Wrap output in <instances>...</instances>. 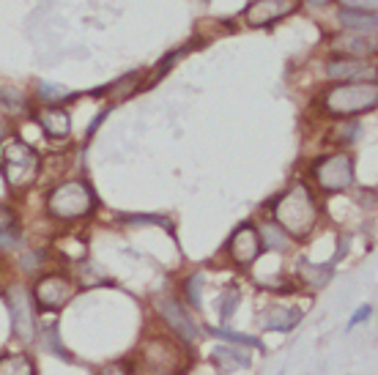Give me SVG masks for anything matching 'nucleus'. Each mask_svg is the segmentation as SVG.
Returning <instances> with one entry per match:
<instances>
[{
  "label": "nucleus",
  "mask_w": 378,
  "mask_h": 375,
  "mask_svg": "<svg viewBox=\"0 0 378 375\" xmlns=\"http://www.w3.org/2000/svg\"><path fill=\"white\" fill-rule=\"evenodd\" d=\"M274 217H277V227L288 230L294 238L310 236V230L315 227V220H318V206H315L310 187L304 181H296L274 203Z\"/></svg>",
  "instance_id": "f257e3e1"
},
{
  "label": "nucleus",
  "mask_w": 378,
  "mask_h": 375,
  "mask_svg": "<svg viewBox=\"0 0 378 375\" xmlns=\"http://www.w3.org/2000/svg\"><path fill=\"white\" fill-rule=\"evenodd\" d=\"M329 115L338 118H354L368 110H376L378 105V88L376 82H345L326 93L324 99Z\"/></svg>",
  "instance_id": "f03ea898"
},
{
  "label": "nucleus",
  "mask_w": 378,
  "mask_h": 375,
  "mask_svg": "<svg viewBox=\"0 0 378 375\" xmlns=\"http://www.w3.org/2000/svg\"><path fill=\"white\" fill-rule=\"evenodd\" d=\"M47 208L55 220H80L96 208V197L82 181H66L55 187L47 197Z\"/></svg>",
  "instance_id": "7ed1b4c3"
},
{
  "label": "nucleus",
  "mask_w": 378,
  "mask_h": 375,
  "mask_svg": "<svg viewBox=\"0 0 378 375\" xmlns=\"http://www.w3.org/2000/svg\"><path fill=\"white\" fill-rule=\"evenodd\" d=\"M0 167L11 187H25L33 181L38 167V156L22 140H8L0 146Z\"/></svg>",
  "instance_id": "20e7f679"
},
{
  "label": "nucleus",
  "mask_w": 378,
  "mask_h": 375,
  "mask_svg": "<svg viewBox=\"0 0 378 375\" xmlns=\"http://www.w3.org/2000/svg\"><path fill=\"white\" fill-rule=\"evenodd\" d=\"M312 178H318V184L326 192H340V189L354 184V159L348 153H332V156H321L312 164Z\"/></svg>",
  "instance_id": "39448f33"
},
{
  "label": "nucleus",
  "mask_w": 378,
  "mask_h": 375,
  "mask_svg": "<svg viewBox=\"0 0 378 375\" xmlns=\"http://www.w3.org/2000/svg\"><path fill=\"white\" fill-rule=\"evenodd\" d=\"M156 309H159L162 321H165V323H167L179 337L184 339V342H195V339L200 337V329H197L195 318L189 315V309L179 299H173V296H162V299L156 301Z\"/></svg>",
  "instance_id": "423d86ee"
},
{
  "label": "nucleus",
  "mask_w": 378,
  "mask_h": 375,
  "mask_svg": "<svg viewBox=\"0 0 378 375\" xmlns=\"http://www.w3.org/2000/svg\"><path fill=\"white\" fill-rule=\"evenodd\" d=\"M176 351L167 339H153L151 345L143 351L137 367H135V375H176Z\"/></svg>",
  "instance_id": "0eeeda50"
},
{
  "label": "nucleus",
  "mask_w": 378,
  "mask_h": 375,
  "mask_svg": "<svg viewBox=\"0 0 378 375\" xmlns=\"http://www.w3.org/2000/svg\"><path fill=\"white\" fill-rule=\"evenodd\" d=\"M77 293L75 282L63 274H47L36 282V301L44 309H61Z\"/></svg>",
  "instance_id": "6e6552de"
},
{
  "label": "nucleus",
  "mask_w": 378,
  "mask_h": 375,
  "mask_svg": "<svg viewBox=\"0 0 378 375\" xmlns=\"http://www.w3.org/2000/svg\"><path fill=\"white\" fill-rule=\"evenodd\" d=\"M8 309H11V321H14V335L22 342H31L36 332V321H33V307H31V296L25 288L17 285L8 291Z\"/></svg>",
  "instance_id": "1a4fd4ad"
},
{
  "label": "nucleus",
  "mask_w": 378,
  "mask_h": 375,
  "mask_svg": "<svg viewBox=\"0 0 378 375\" xmlns=\"http://www.w3.org/2000/svg\"><path fill=\"white\" fill-rule=\"evenodd\" d=\"M296 8H299V0H255L244 11V17H247L250 25L261 28V25H271V22L294 14Z\"/></svg>",
  "instance_id": "9d476101"
},
{
  "label": "nucleus",
  "mask_w": 378,
  "mask_h": 375,
  "mask_svg": "<svg viewBox=\"0 0 378 375\" xmlns=\"http://www.w3.org/2000/svg\"><path fill=\"white\" fill-rule=\"evenodd\" d=\"M261 244H264V241H261L255 225L244 222V225L230 236V244H227V247H230V255H233V261L239 263V266H250V263H255V258L261 255V250H264Z\"/></svg>",
  "instance_id": "9b49d317"
},
{
  "label": "nucleus",
  "mask_w": 378,
  "mask_h": 375,
  "mask_svg": "<svg viewBox=\"0 0 378 375\" xmlns=\"http://www.w3.org/2000/svg\"><path fill=\"white\" fill-rule=\"evenodd\" d=\"M38 126L44 129L47 137L61 140V137H69V132H72V118H69L66 110H61V107H50V110H41V113H38Z\"/></svg>",
  "instance_id": "f8f14e48"
},
{
  "label": "nucleus",
  "mask_w": 378,
  "mask_h": 375,
  "mask_svg": "<svg viewBox=\"0 0 378 375\" xmlns=\"http://www.w3.org/2000/svg\"><path fill=\"white\" fill-rule=\"evenodd\" d=\"M302 321V312L296 307H271L266 312L264 326L269 332H291Z\"/></svg>",
  "instance_id": "ddd939ff"
},
{
  "label": "nucleus",
  "mask_w": 378,
  "mask_h": 375,
  "mask_svg": "<svg viewBox=\"0 0 378 375\" xmlns=\"http://www.w3.org/2000/svg\"><path fill=\"white\" fill-rule=\"evenodd\" d=\"M342 28L356 33H376V11H359V8H342L340 11Z\"/></svg>",
  "instance_id": "4468645a"
},
{
  "label": "nucleus",
  "mask_w": 378,
  "mask_h": 375,
  "mask_svg": "<svg viewBox=\"0 0 378 375\" xmlns=\"http://www.w3.org/2000/svg\"><path fill=\"white\" fill-rule=\"evenodd\" d=\"M214 365L222 370V373H230V370H239V367H250V353L241 351V348H227V345H220L214 351Z\"/></svg>",
  "instance_id": "2eb2a0df"
},
{
  "label": "nucleus",
  "mask_w": 378,
  "mask_h": 375,
  "mask_svg": "<svg viewBox=\"0 0 378 375\" xmlns=\"http://www.w3.org/2000/svg\"><path fill=\"white\" fill-rule=\"evenodd\" d=\"M326 75L329 77H370L373 79V69H368V63L351 61V58H340V61H329L326 63Z\"/></svg>",
  "instance_id": "dca6fc26"
},
{
  "label": "nucleus",
  "mask_w": 378,
  "mask_h": 375,
  "mask_svg": "<svg viewBox=\"0 0 378 375\" xmlns=\"http://www.w3.org/2000/svg\"><path fill=\"white\" fill-rule=\"evenodd\" d=\"M0 375H33V362L25 353L0 356Z\"/></svg>",
  "instance_id": "f3484780"
},
{
  "label": "nucleus",
  "mask_w": 378,
  "mask_h": 375,
  "mask_svg": "<svg viewBox=\"0 0 378 375\" xmlns=\"http://www.w3.org/2000/svg\"><path fill=\"white\" fill-rule=\"evenodd\" d=\"M214 337H225L230 342H236V345H247V348H264V342L258 337H247V335H239V332H233V329H227V326H211L209 329Z\"/></svg>",
  "instance_id": "a211bd4d"
},
{
  "label": "nucleus",
  "mask_w": 378,
  "mask_h": 375,
  "mask_svg": "<svg viewBox=\"0 0 378 375\" xmlns=\"http://www.w3.org/2000/svg\"><path fill=\"white\" fill-rule=\"evenodd\" d=\"M302 277L312 285V288H321V285H326V280L332 277V268H329V266L315 268L312 263H302Z\"/></svg>",
  "instance_id": "6ab92c4d"
},
{
  "label": "nucleus",
  "mask_w": 378,
  "mask_h": 375,
  "mask_svg": "<svg viewBox=\"0 0 378 375\" xmlns=\"http://www.w3.org/2000/svg\"><path fill=\"white\" fill-rule=\"evenodd\" d=\"M38 99L41 102H50V105H58L63 99H69V91L63 85H52V82H38Z\"/></svg>",
  "instance_id": "aec40b11"
},
{
  "label": "nucleus",
  "mask_w": 378,
  "mask_h": 375,
  "mask_svg": "<svg viewBox=\"0 0 378 375\" xmlns=\"http://www.w3.org/2000/svg\"><path fill=\"white\" fill-rule=\"evenodd\" d=\"M338 49L342 52H351V55H362V52H373V44H368L362 36H348V38H338L335 41Z\"/></svg>",
  "instance_id": "412c9836"
},
{
  "label": "nucleus",
  "mask_w": 378,
  "mask_h": 375,
  "mask_svg": "<svg viewBox=\"0 0 378 375\" xmlns=\"http://www.w3.org/2000/svg\"><path fill=\"white\" fill-rule=\"evenodd\" d=\"M187 299H189V304L195 307V309H200V304H203V274H192L187 280Z\"/></svg>",
  "instance_id": "4be33fe9"
},
{
  "label": "nucleus",
  "mask_w": 378,
  "mask_h": 375,
  "mask_svg": "<svg viewBox=\"0 0 378 375\" xmlns=\"http://www.w3.org/2000/svg\"><path fill=\"white\" fill-rule=\"evenodd\" d=\"M258 236L266 238V247H269V250H282V247H285V236H282V230L277 225H264Z\"/></svg>",
  "instance_id": "5701e85b"
},
{
  "label": "nucleus",
  "mask_w": 378,
  "mask_h": 375,
  "mask_svg": "<svg viewBox=\"0 0 378 375\" xmlns=\"http://www.w3.org/2000/svg\"><path fill=\"white\" fill-rule=\"evenodd\" d=\"M126 222H135V225H162V227H170V222L165 217H149V214H126L123 217Z\"/></svg>",
  "instance_id": "b1692460"
},
{
  "label": "nucleus",
  "mask_w": 378,
  "mask_h": 375,
  "mask_svg": "<svg viewBox=\"0 0 378 375\" xmlns=\"http://www.w3.org/2000/svg\"><path fill=\"white\" fill-rule=\"evenodd\" d=\"M239 299H241V293H239L236 288H230L225 296H222V304H220V309H222V321H227V318L233 315V309H236Z\"/></svg>",
  "instance_id": "393cba45"
},
{
  "label": "nucleus",
  "mask_w": 378,
  "mask_h": 375,
  "mask_svg": "<svg viewBox=\"0 0 378 375\" xmlns=\"http://www.w3.org/2000/svg\"><path fill=\"white\" fill-rule=\"evenodd\" d=\"M17 217H14V211H8V208H3L0 206V233H11V230H17Z\"/></svg>",
  "instance_id": "a878e982"
},
{
  "label": "nucleus",
  "mask_w": 378,
  "mask_h": 375,
  "mask_svg": "<svg viewBox=\"0 0 378 375\" xmlns=\"http://www.w3.org/2000/svg\"><path fill=\"white\" fill-rule=\"evenodd\" d=\"M370 315H373V307H370V304H365V307H359V309L354 312V318L348 321V329H356V326H359L362 321H368Z\"/></svg>",
  "instance_id": "bb28decb"
},
{
  "label": "nucleus",
  "mask_w": 378,
  "mask_h": 375,
  "mask_svg": "<svg viewBox=\"0 0 378 375\" xmlns=\"http://www.w3.org/2000/svg\"><path fill=\"white\" fill-rule=\"evenodd\" d=\"M345 8H359V11H376V0H342Z\"/></svg>",
  "instance_id": "cd10ccee"
},
{
  "label": "nucleus",
  "mask_w": 378,
  "mask_h": 375,
  "mask_svg": "<svg viewBox=\"0 0 378 375\" xmlns=\"http://www.w3.org/2000/svg\"><path fill=\"white\" fill-rule=\"evenodd\" d=\"M20 241V233L11 230V233H0V247H14Z\"/></svg>",
  "instance_id": "c85d7f7f"
},
{
  "label": "nucleus",
  "mask_w": 378,
  "mask_h": 375,
  "mask_svg": "<svg viewBox=\"0 0 378 375\" xmlns=\"http://www.w3.org/2000/svg\"><path fill=\"white\" fill-rule=\"evenodd\" d=\"M0 99H6V102H22V93H17L14 88H0Z\"/></svg>",
  "instance_id": "c756f323"
},
{
  "label": "nucleus",
  "mask_w": 378,
  "mask_h": 375,
  "mask_svg": "<svg viewBox=\"0 0 378 375\" xmlns=\"http://www.w3.org/2000/svg\"><path fill=\"white\" fill-rule=\"evenodd\" d=\"M105 375H126V373H123V370L115 365V367H107V370H105Z\"/></svg>",
  "instance_id": "7c9ffc66"
},
{
  "label": "nucleus",
  "mask_w": 378,
  "mask_h": 375,
  "mask_svg": "<svg viewBox=\"0 0 378 375\" xmlns=\"http://www.w3.org/2000/svg\"><path fill=\"white\" fill-rule=\"evenodd\" d=\"M310 3H312V6H321V3H326V0H310Z\"/></svg>",
  "instance_id": "2f4dec72"
}]
</instances>
